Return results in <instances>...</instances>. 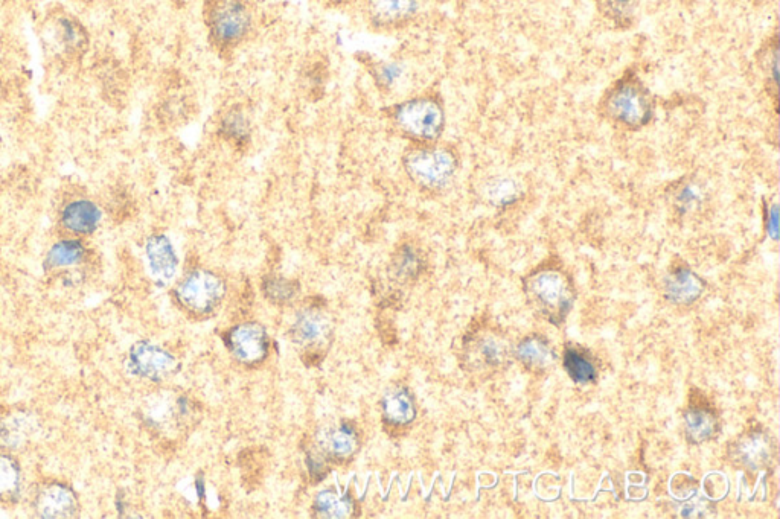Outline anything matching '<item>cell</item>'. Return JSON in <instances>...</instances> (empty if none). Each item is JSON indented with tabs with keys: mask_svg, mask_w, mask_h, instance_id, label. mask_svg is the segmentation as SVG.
Masks as SVG:
<instances>
[{
	"mask_svg": "<svg viewBox=\"0 0 780 519\" xmlns=\"http://www.w3.org/2000/svg\"><path fill=\"white\" fill-rule=\"evenodd\" d=\"M314 512L320 518H346L352 512V500L348 495H340L339 492H320L314 503Z\"/></svg>",
	"mask_w": 780,
	"mask_h": 519,
	"instance_id": "obj_30",
	"label": "cell"
},
{
	"mask_svg": "<svg viewBox=\"0 0 780 519\" xmlns=\"http://www.w3.org/2000/svg\"><path fill=\"white\" fill-rule=\"evenodd\" d=\"M704 291L703 279L686 265L672 268L665 278V294L677 305H691Z\"/></svg>",
	"mask_w": 780,
	"mask_h": 519,
	"instance_id": "obj_19",
	"label": "cell"
},
{
	"mask_svg": "<svg viewBox=\"0 0 780 519\" xmlns=\"http://www.w3.org/2000/svg\"><path fill=\"white\" fill-rule=\"evenodd\" d=\"M779 31L767 37L755 54L756 67L761 75L762 86L770 101L773 102L774 113L779 110Z\"/></svg>",
	"mask_w": 780,
	"mask_h": 519,
	"instance_id": "obj_15",
	"label": "cell"
},
{
	"mask_svg": "<svg viewBox=\"0 0 780 519\" xmlns=\"http://www.w3.org/2000/svg\"><path fill=\"white\" fill-rule=\"evenodd\" d=\"M34 509L42 518H72L80 510L77 495L68 486L51 483L37 492Z\"/></svg>",
	"mask_w": 780,
	"mask_h": 519,
	"instance_id": "obj_14",
	"label": "cell"
},
{
	"mask_svg": "<svg viewBox=\"0 0 780 519\" xmlns=\"http://www.w3.org/2000/svg\"><path fill=\"white\" fill-rule=\"evenodd\" d=\"M40 42L48 58L61 64H72L86 55L90 39L86 26L74 14L58 8L43 19Z\"/></svg>",
	"mask_w": 780,
	"mask_h": 519,
	"instance_id": "obj_4",
	"label": "cell"
},
{
	"mask_svg": "<svg viewBox=\"0 0 780 519\" xmlns=\"http://www.w3.org/2000/svg\"><path fill=\"white\" fill-rule=\"evenodd\" d=\"M383 418L387 424L394 427H404L412 424L416 416L415 401L409 390L404 387H394L387 390L383 396Z\"/></svg>",
	"mask_w": 780,
	"mask_h": 519,
	"instance_id": "obj_22",
	"label": "cell"
},
{
	"mask_svg": "<svg viewBox=\"0 0 780 519\" xmlns=\"http://www.w3.org/2000/svg\"><path fill=\"white\" fill-rule=\"evenodd\" d=\"M395 124L415 144H436L447 127V113L438 95H421L395 107Z\"/></svg>",
	"mask_w": 780,
	"mask_h": 519,
	"instance_id": "obj_6",
	"label": "cell"
},
{
	"mask_svg": "<svg viewBox=\"0 0 780 519\" xmlns=\"http://www.w3.org/2000/svg\"><path fill=\"white\" fill-rule=\"evenodd\" d=\"M4 98H5V84H4V80H2V75H0V104H2Z\"/></svg>",
	"mask_w": 780,
	"mask_h": 519,
	"instance_id": "obj_36",
	"label": "cell"
},
{
	"mask_svg": "<svg viewBox=\"0 0 780 519\" xmlns=\"http://www.w3.org/2000/svg\"><path fill=\"white\" fill-rule=\"evenodd\" d=\"M522 185L511 177H494L485 186V198L494 207H508L522 198Z\"/></svg>",
	"mask_w": 780,
	"mask_h": 519,
	"instance_id": "obj_27",
	"label": "cell"
},
{
	"mask_svg": "<svg viewBox=\"0 0 780 519\" xmlns=\"http://www.w3.org/2000/svg\"><path fill=\"white\" fill-rule=\"evenodd\" d=\"M422 268H424V259L421 252L410 244H404L392 258L390 276L398 282H409L418 278Z\"/></svg>",
	"mask_w": 780,
	"mask_h": 519,
	"instance_id": "obj_24",
	"label": "cell"
},
{
	"mask_svg": "<svg viewBox=\"0 0 780 519\" xmlns=\"http://www.w3.org/2000/svg\"><path fill=\"white\" fill-rule=\"evenodd\" d=\"M596 112L611 127L637 133L653 124L657 102L639 72L628 67L602 93Z\"/></svg>",
	"mask_w": 780,
	"mask_h": 519,
	"instance_id": "obj_1",
	"label": "cell"
},
{
	"mask_svg": "<svg viewBox=\"0 0 780 519\" xmlns=\"http://www.w3.org/2000/svg\"><path fill=\"white\" fill-rule=\"evenodd\" d=\"M127 369L139 378L162 381L177 372L179 361L157 344L138 341L128 354Z\"/></svg>",
	"mask_w": 780,
	"mask_h": 519,
	"instance_id": "obj_9",
	"label": "cell"
},
{
	"mask_svg": "<svg viewBox=\"0 0 780 519\" xmlns=\"http://www.w3.org/2000/svg\"><path fill=\"white\" fill-rule=\"evenodd\" d=\"M263 291L267 299L272 300L273 303H287L295 299L296 294L299 293V285L298 282L290 279L269 276L264 279Z\"/></svg>",
	"mask_w": 780,
	"mask_h": 519,
	"instance_id": "obj_32",
	"label": "cell"
},
{
	"mask_svg": "<svg viewBox=\"0 0 780 519\" xmlns=\"http://www.w3.org/2000/svg\"><path fill=\"white\" fill-rule=\"evenodd\" d=\"M777 218H779V212H777L776 204L768 207L767 209V233L771 239H777L779 236V224H777Z\"/></svg>",
	"mask_w": 780,
	"mask_h": 519,
	"instance_id": "obj_35",
	"label": "cell"
},
{
	"mask_svg": "<svg viewBox=\"0 0 780 519\" xmlns=\"http://www.w3.org/2000/svg\"><path fill=\"white\" fill-rule=\"evenodd\" d=\"M421 0H363V16L372 29L394 32L407 28L418 16Z\"/></svg>",
	"mask_w": 780,
	"mask_h": 519,
	"instance_id": "obj_8",
	"label": "cell"
},
{
	"mask_svg": "<svg viewBox=\"0 0 780 519\" xmlns=\"http://www.w3.org/2000/svg\"><path fill=\"white\" fill-rule=\"evenodd\" d=\"M470 354L476 358V364L483 367H499L508 357L505 341L494 335H483L471 346Z\"/></svg>",
	"mask_w": 780,
	"mask_h": 519,
	"instance_id": "obj_26",
	"label": "cell"
},
{
	"mask_svg": "<svg viewBox=\"0 0 780 519\" xmlns=\"http://www.w3.org/2000/svg\"><path fill=\"white\" fill-rule=\"evenodd\" d=\"M89 259V249L80 238H66L55 242L45 258L48 273H71L83 267Z\"/></svg>",
	"mask_w": 780,
	"mask_h": 519,
	"instance_id": "obj_17",
	"label": "cell"
},
{
	"mask_svg": "<svg viewBox=\"0 0 780 519\" xmlns=\"http://www.w3.org/2000/svg\"><path fill=\"white\" fill-rule=\"evenodd\" d=\"M599 19L617 32L636 28L642 10V0H593Z\"/></svg>",
	"mask_w": 780,
	"mask_h": 519,
	"instance_id": "obj_18",
	"label": "cell"
},
{
	"mask_svg": "<svg viewBox=\"0 0 780 519\" xmlns=\"http://www.w3.org/2000/svg\"><path fill=\"white\" fill-rule=\"evenodd\" d=\"M675 209H677L680 214L686 215L689 214V212H694L695 209H698V207L701 206V203H703V195H701L700 189H698V186H695L694 183H685V185L680 186L678 188V191L675 192Z\"/></svg>",
	"mask_w": 780,
	"mask_h": 519,
	"instance_id": "obj_33",
	"label": "cell"
},
{
	"mask_svg": "<svg viewBox=\"0 0 780 519\" xmlns=\"http://www.w3.org/2000/svg\"><path fill=\"white\" fill-rule=\"evenodd\" d=\"M203 20L209 43L220 54H232L249 39L255 25L246 0H205Z\"/></svg>",
	"mask_w": 780,
	"mask_h": 519,
	"instance_id": "obj_2",
	"label": "cell"
},
{
	"mask_svg": "<svg viewBox=\"0 0 780 519\" xmlns=\"http://www.w3.org/2000/svg\"><path fill=\"white\" fill-rule=\"evenodd\" d=\"M22 488V471L13 457L0 454V503H13Z\"/></svg>",
	"mask_w": 780,
	"mask_h": 519,
	"instance_id": "obj_29",
	"label": "cell"
},
{
	"mask_svg": "<svg viewBox=\"0 0 780 519\" xmlns=\"http://www.w3.org/2000/svg\"><path fill=\"white\" fill-rule=\"evenodd\" d=\"M515 355L526 367L537 370V372L549 369L555 361L554 351L550 349L547 341L540 337L523 340L522 343L518 344Z\"/></svg>",
	"mask_w": 780,
	"mask_h": 519,
	"instance_id": "obj_23",
	"label": "cell"
},
{
	"mask_svg": "<svg viewBox=\"0 0 780 519\" xmlns=\"http://www.w3.org/2000/svg\"><path fill=\"white\" fill-rule=\"evenodd\" d=\"M226 296V284L217 274L209 270L191 271L180 281L176 297L183 308L197 316L214 313Z\"/></svg>",
	"mask_w": 780,
	"mask_h": 519,
	"instance_id": "obj_7",
	"label": "cell"
},
{
	"mask_svg": "<svg viewBox=\"0 0 780 519\" xmlns=\"http://www.w3.org/2000/svg\"><path fill=\"white\" fill-rule=\"evenodd\" d=\"M220 134L234 147H246L250 142V122L238 109L229 110L220 122Z\"/></svg>",
	"mask_w": 780,
	"mask_h": 519,
	"instance_id": "obj_28",
	"label": "cell"
},
{
	"mask_svg": "<svg viewBox=\"0 0 780 519\" xmlns=\"http://www.w3.org/2000/svg\"><path fill=\"white\" fill-rule=\"evenodd\" d=\"M525 291L532 305L554 325L564 322L575 303L572 281L558 267L538 268L526 279Z\"/></svg>",
	"mask_w": 780,
	"mask_h": 519,
	"instance_id": "obj_5",
	"label": "cell"
},
{
	"mask_svg": "<svg viewBox=\"0 0 780 519\" xmlns=\"http://www.w3.org/2000/svg\"><path fill=\"white\" fill-rule=\"evenodd\" d=\"M319 453L327 460L351 459L360 445V437L357 430L349 424L334 425L323 428L316 437Z\"/></svg>",
	"mask_w": 780,
	"mask_h": 519,
	"instance_id": "obj_13",
	"label": "cell"
},
{
	"mask_svg": "<svg viewBox=\"0 0 780 519\" xmlns=\"http://www.w3.org/2000/svg\"><path fill=\"white\" fill-rule=\"evenodd\" d=\"M685 430L692 443H703L715 436L718 421L706 408H691L685 414Z\"/></svg>",
	"mask_w": 780,
	"mask_h": 519,
	"instance_id": "obj_25",
	"label": "cell"
},
{
	"mask_svg": "<svg viewBox=\"0 0 780 519\" xmlns=\"http://www.w3.org/2000/svg\"><path fill=\"white\" fill-rule=\"evenodd\" d=\"M148 418L157 428L180 427L194 418V408L189 399L173 396L165 401H159V404H154L148 413Z\"/></svg>",
	"mask_w": 780,
	"mask_h": 519,
	"instance_id": "obj_21",
	"label": "cell"
},
{
	"mask_svg": "<svg viewBox=\"0 0 780 519\" xmlns=\"http://www.w3.org/2000/svg\"><path fill=\"white\" fill-rule=\"evenodd\" d=\"M564 369L569 373L570 378L579 384L593 383L598 378V370L589 357H585L575 348L566 349L564 352Z\"/></svg>",
	"mask_w": 780,
	"mask_h": 519,
	"instance_id": "obj_31",
	"label": "cell"
},
{
	"mask_svg": "<svg viewBox=\"0 0 780 519\" xmlns=\"http://www.w3.org/2000/svg\"><path fill=\"white\" fill-rule=\"evenodd\" d=\"M227 348L240 363L253 366L269 354L266 328L258 323H243L232 329L226 338Z\"/></svg>",
	"mask_w": 780,
	"mask_h": 519,
	"instance_id": "obj_10",
	"label": "cell"
},
{
	"mask_svg": "<svg viewBox=\"0 0 780 519\" xmlns=\"http://www.w3.org/2000/svg\"><path fill=\"white\" fill-rule=\"evenodd\" d=\"M148 267L153 278L160 284H168L176 276L179 258L170 239L165 235H153L145 246Z\"/></svg>",
	"mask_w": 780,
	"mask_h": 519,
	"instance_id": "obj_16",
	"label": "cell"
},
{
	"mask_svg": "<svg viewBox=\"0 0 780 519\" xmlns=\"http://www.w3.org/2000/svg\"><path fill=\"white\" fill-rule=\"evenodd\" d=\"M331 337V323L328 317L319 309H305L296 317L291 326V338L296 344L307 349L317 351L327 344Z\"/></svg>",
	"mask_w": 780,
	"mask_h": 519,
	"instance_id": "obj_11",
	"label": "cell"
},
{
	"mask_svg": "<svg viewBox=\"0 0 780 519\" xmlns=\"http://www.w3.org/2000/svg\"><path fill=\"white\" fill-rule=\"evenodd\" d=\"M407 176L419 188L430 192L447 188L458 174L459 156L448 145L416 144L403 159Z\"/></svg>",
	"mask_w": 780,
	"mask_h": 519,
	"instance_id": "obj_3",
	"label": "cell"
},
{
	"mask_svg": "<svg viewBox=\"0 0 780 519\" xmlns=\"http://www.w3.org/2000/svg\"><path fill=\"white\" fill-rule=\"evenodd\" d=\"M400 74V67L392 63H378L377 66H374V71H372L378 86L383 87V89L384 87L392 86L395 80H398Z\"/></svg>",
	"mask_w": 780,
	"mask_h": 519,
	"instance_id": "obj_34",
	"label": "cell"
},
{
	"mask_svg": "<svg viewBox=\"0 0 780 519\" xmlns=\"http://www.w3.org/2000/svg\"><path fill=\"white\" fill-rule=\"evenodd\" d=\"M101 209L87 198H75L64 204L60 212V224L74 238L92 235L101 224Z\"/></svg>",
	"mask_w": 780,
	"mask_h": 519,
	"instance_id": "obj_12",
	"label": "cell"
},
{
	"mask_svg": "<svg viewBox=\"0 0 780 519\" xmlns=\"http://www.w3.org/2000/svg\"><path fill=\"white\" fill-rule=\"evenodd\" d=\"M773 454V443L770 437L762 431H752L745 434L733 448V456L742 466L749 469H759L770 462Z\"/></svg>",
	"mask_w": 780,
	"mask_h": 519,
	"instance_id": "obj_20",
	"label": "cell"
}]
</instances>
